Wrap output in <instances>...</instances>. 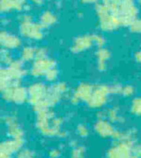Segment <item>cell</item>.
<instances>
[{
    "mask_svg": "<svg viewBox=\"0 0 141 158\" xmlns=\"http://www.w3.org/2000/svg\"><path fill=\"white\" fill-rule=\"evenodd\" d=\"M63 118L56 117L51 109L36 113L35 126L38 132L44 137H58L62 131Z\"/></svg>",
    "mask_w": 141,
    "mask_h": 158,
    "instance_id": "obj_1",
    "label": "cell"
},
{
    "mask_svg": "<svg viewBox=\"0 0 141 158\" xmlns=\"http://www.w3.org/2000/svg\"><path fill=\"white\" fill-rule=\"evenodd\" d=\"M109 10L118 17L122 26L129 27L136 18L137 9L134 0H102Z\"/></svg>",
    "mask_w": 141,
    "mask_h": 158,
    "instance_id": "obj_2",
    "label": "cell"
},
{
    "mask_svg": "<svg viewBox=\"0 0 141 158\" xmlns=\"http://www.w3.org/2000/svg\"><path fill=\"white\" fill-rule=\"evenodd\" d=\"M68 91V86L64 82H56L54 83L51 87L48 88V92L44 101L38 103L33 107V110L35 113L44 111L47 109H51L53 106L57 105L61 98L67 94Z\"/></svg>",
    "mask_w": 141,
    "mask_h": 158,
    "instance_id": "obj_3",
    "label": "cell"
},
{
    "mask_svg": "<svg viewBox=\"0 0 141 158\" xmlns=\"http://www.w3.org/2000/svg\"><path fill=\"white\" fill-rule=\"evenodd\" d=\"M95 10L99 17V27L103 31H113L122 26L118 17L113 14L105 3H98Z\"/></svg>",
    "mask_w": 141,
    "mask_h": 158,
    "instance_id": "obj_4",
    "label": "cell"
},
{
    "mask_svg": "<svg viewBox=\"0 0 141 158\" xmlns=\"http://www.w3.org/2000/svg\"><path fill=\"white\" fill-rule=\"evenodd\" d=\"M43 27L41 24H36L32 22V18L29 15H23L20 18L19 32L23 37L33 40V41H41L44 37Z\"/></svg>",
    "mask_w": 141,
    "mask_h": 158,
    "instance_id": "obj_5",
    "label": "cell"
},
{
    "mask_svg": "<svg viewBox=\"0 0 141 158\" xmlns=\"http://www.w3.org/2000/svg\"><path fill=\"white\" fill-rule=\"evenodd\" d=\"M110 94V89L107 85H93L92 94L87 105L91 109H102L106 105Z\"/></svg>",
    "mask_w": 141,
    "mask_h": 158,
    "instance_id": "obj_6",
    "label": "cell"
},
{
    "mask_svg": "<svg viewBox=\"0 0 141 158\" xmlns=\"http://www.w3.org/2000/svg\"><path fill=\"white\" fill-rule=\"evenodd\" d=\"M1 92H2L3 100L7 103H12L15 105H23L28 102L27 89H26L25 87L21 85L9 87L1 90Z\"/></svg>",
    "mask_w": 141,
    "mask_h": 158,
    "instance_id": "obj_7",
    "label": "cell"
},
{
    "mask_svg": "<svg viewBox=\"0 0 141 158\" xmlns=\"http://www.w3.org/2000/svg\"><path fill=\"white\" fill-rule=\"evenodd\" d=\"M2 122L6 126V133L9 138L24 139L25 131L20 125L18 118L14 114H8L2 118Z\"/></svg>",
    "mask_w": 141,
    "mask_h": 158,
    "instance_id": "obj_8",
    "label": "cell"
},
{
    "mask_svg": "<svg viewBox=\"0 0 141 158\" xmlns=\"http://www.w3.org/2000/svg\"><path fill=\"white\" fill-rule=\"evenodd\" d=\"M55 67H56V61L53 58H50L48 56L42 57V58H35V60H33V64L30 68L29 73L31 76L35 78H39L44 76L49 70Z\"/></svg>",
    "mask_w": 141,
    "mask_h": 158,
    "instance_id": "obj_9",
    "label": "cell"
},
{
    "mask_svg": "<svg viewBox=\"0 0 141 158\" xmlns=\"http://www.w3.org/2000/svg\"><path fill=\"white\" fill-rule=\"evenodd\" d=\"M28 92V103L34 106L38 103L44 101L47 92H48V87L43 83V82H34L29 85L27 88Z\"/></svg>",
    "mask_w": 141,
    "mask_h": 158,
    "instance_id": "obj_10",
    "label": "cell"
},
{
    "mask_svg": "<svg viewBox=\"0 0 141 158\" xmlns=\"http://www.w3.org/2000/svg\"><path fill=\"white\" fill-rule=\"evenodd\" d=\"M7 72L13 86L21 85V80L26 75L27 72L24 68V61L22 59H13L7 67Z\"/></svg>",
    "mask_w": 141,
    "mask_h": 158,
    "instance_id": "obj_11",
    "label": "cell"
},
{
    "mask_svg": "<svg viewBox=\"0 0 141 158\" xmlns=\"http://www.w3.org/2000/svg\"><path fill=\"white\" fill-rule=\"evenodd\" d=\"M132 145L123 141H114L106 151V158H131Z\"/></svg>",
    "mask_w": 141,
    "mask_h": 158,
    "instance_id": "obj_12",
    "label": "cell"
},
{
    "mask_svg": "<svg viewBox=\"0 0 141 158\" xmlns=\"http://www.w3.org/2000/svg\"><path fill=\"white\" fill-rule=\"evenodd\" d=\"M93 130L100 137L106 139V138L113 137L116 128L107 118H97V121L93 125Z\"/></svg>",
    "mask_w": 141,
    "mask_h": 158,
    "instance_id": "obj_13",
    "label": "cell"
},
{
    "mask_svg": "<svg viewBox=\"0 0 141 158\" xmlns=\"http://www.w3.org/2000/svg\"><path fill=\"white\" fill-rule=\"evenodd\" d=\"M112 139L114 141H123L133 146L137 142V130L135 128H129L123 131L116 129Z\"/></svg>",
    "mask_w": 141,
    "mask_h": 158,
    "instance_id": "obj_14",
    "label": "cell"
},
{
    "mask_svg": "<svg viewBox=\"0 0 141 158\" xmlns=\"http://www.w3.org/2000/svg\"><path fill=\"white\" fill-rule=\"evenodd\" d=\"M92 35H83L74 39V41L72 44L71 51L74 54H78L89 50L93 45Z\"/></svg>",
    "mask_w": 141,
    "mask_h": 158,
    "instance_id": "obj_15",
    "label": "cell"
},
{
    "mask_svg": "<svg viewBox=\"0 0 141 158\" xmlns=\"http://www.w3.org/2000/svg\"><path fill=\"white\" fill-rule=\"evenodd\" d=\"M0 44L3 49L7 50H13L21 46L22 42L21 39L16 35L10 34L7 31H1L0 34Z\"/></svg>",
    "mask_w": 141,
    "mask_h": 158,
    "instance_id": "obj_16",
    "label": "cell"
},
{
    "mask_svg": "<svg viewBox=\"0 0 141 158\" xmlns=\"http://www.w3.org/2000/svg\"><path fill=\"white\" fill-rule=\"evenodd\" d=\"M25 139H13L8 138L0 144V152H5L9 154H16L22 148H24Z\"/></svg>",
    "mask_w": 141,
    "mask_h": 158,
    "instance_id": "obj_17",
    "label": "cell"
},
{
    "mask_svg": "<svg viewBox=\"0 0 141 158\" xmlns=\"http://www.w3.org/2000/svg\"><path fill=\"white\" fill-rule=\"evenodd\" d=\"M93 85L89 83H80L73 90V94L79 102H85L86 104L89 100V98L92 94Z\"/></svg>",
    "mask_w": 141,
    "mask_h": 158,
    "instance_id": "obj_18",
    "label": "cell"
},
{
    "mask_svg": "<svg viewBox=\"0 0 141 158\" xmlns=\"http://www.w3.org/2000/svg\"><path fill=\"white\" fill-rule=\"evenodd\" d=\"M97 58V68L100 72H105L106 70V61L110 58L111 53L105 47L98 48L95 53Z\"/></svg>",
    "mask_w": 141,
    "mask_h": 158,
    "instance_id": "obj_19",
    "label": "cell"
},
{
    "mask_svg": "<svg viewBox=\"0 0 141 158\" xmlns=\"http://www.w3.org/2000/svg\"><path fill=\"white\" fill-rule=\"evenodd\" d=\"M26 7V3L20 0H1L0 10L1 12H9L11 10H22Z\"/></svg>",
    "mask_w": 141,
    "mask_h": 158,
    "instance_id": "obj_20",
    "label": "cell"
},
{
    "mask_svg": "<svg viewBox=\"0 0 141 158\" xmlns=\"http://www.w3.org/2000/svg\"><path fill=\"white\" fill-rule=\"evenodd\" d=\"M106 118L112 123H124L125 122L124 117L119 115L118 108L117 106H113V107L106 109Z\"/></svg>",
    "mask_w": 141,
    "mask_h": 158,
    "instance_id": "obj_21",
    "label": "cell"
},
{
    "mask_svg": "<svg viewBox=\"0 0 141 158\" xmlns=\"http://www.w3.org/2000/svg\"><path fill=\"white\" fill-rule=\"evenodd\" d=\"M56 22V17L51 11H44L39 17V24L44 28L49 27Z\"/></svg>",
    "mask_w": 141,
    "mask_h": 158,
    "instance_id": "obj_22",
    "label": "cell"
},
{
    "mask_svg": "<svg viewBox=\"0 0 141 158\" xmlns=\"http://www.w3.org/2000/svg\"><path fill=\"white\" fill-rule=\"evenodd\" d=\"M36 57V48L32 46H25L21 51V59L24 62H30L35 60Z\"/></svg>",
    "mask_w": 141,
    "mask_h": 158,
    "instance_id": "obj_23",
    "label": "cell"
},
{
    "mask_svg": "<svg viewBox=\"0 0 141 158\" xmlns=\"http://www.w3.org/2000/svg\"><path fill=\"white\" fill-rule=\"evenodd\" d=\"M86 152H87V149L85 146L77 144L76 146L72 148L70 158H85Z\"/></svg>",
    "mask_w": 141,
    "mask_h": 158,
    "instance_id": "obj_24",
    "label": "cell"
},
{
    "mask_svg": "<svg viewBox=\"0 0 141 158\" xmlns=\"http://www.w3.org/2000/svg\"><path fill=\"white\" fill-rule=\"evenodd\" d=\"M130 112L136 116L141 117V97L135 98L130 106Z\"/></svg>",
    "mask_w": 141,
    "mask_h": 158,
    "instance_id": "obj_25",
    "label": "cell"
},
{
    "mask_svg": "<svg viewBox=\"0 0 141 158\" xmlns=\"http://www.w3.org/2000/svg\"><path fill=\"white\" fill-rule=\"evenodd\" d=\"M75 133L76 135L79 136V137H81V138H86L89 136V127L84 124V123H80L76 126L75 128Z\"/></svg>",
    "mask_w": 141,
    "mask_h": 158,
    "instance_id": "obj_26",
    "label": "cell"
},
{
    "mask_svg": "<svg viewBox=\"0 0 141 158\" xmlns=\"http://www.w3.org/2000/svg\"><path fill=\"white\" fill-rule=\"evenodd\" d=\"M0 59H1V63H3L4 65L8 66L9 64L11 63V61L13 60V58L10 53V50L7 49H2L1 53H0Z\"/></svg>",
    "mask_w": 141,
    "mask_h": 158,
    "instance_id": "obj_27",
    "label": "cell"
},
{
    "mask_svg": "<svg viewBox=\"0 0 141 158\" xmlns=\"http://www.w3.org/2000/svg\"><path fill=\"white\" fill-rule=\"evenodd\" d=\"M33 157H35L34 152L27 148H22L15 154V158H33Z\"/></svg>",
    "mask_w": 141,
    "mask_h": 158,
    "instance_id": "obj_28",
    "label": "cell"
},
{
    "mask_svg": "<svg viewBox=\"0 0 141 158\" xmlns=\"http://www.w3.org/2000/svg\"><path fill=\"white\" fill-rule=\"evenodd\" d=\"M57 77H58V71L56 69V67L49 70L44 75V78L47 82H56Z\"/></svg>",
    "mask_w": 141,
    "mask_h": 158,
    "instance_id": "obj_29",
    "label": "cell"
},
{
    "mask_svg": "<svg viewBox=\"0 0 141 158\" xmlns=\"http://www.w3.org/2000/svg\"><path fill=\"white\" fill-rule=\"evenodd\" d=\"M130 31L135 34H141V19L135 18L129 26Z\"/></svg>",
    "mask_w": 141,
    "mask_h": 158,
    "instance_id": "obj_30",
    "label": "cell"
},
{
    "mask_svg": "<svg viewBox=\"0 0 141 158\" xmlns=\"http://www.w3.org/2000/svg\"><path fill=\"white\" fill-rule=\"evenodd\" d=\"M92 40H93L94 45H96L98 48L104 47V45L106 44V40H105V38L102 35L94 34V35H92Z\"/></svg>",
    "mask_w": 141,
    "mask_h": 158,
    "instance_id": "obj_31",
    "label": "cell"
},
{
    "mask_svg": "<svg viewBox=\"0 0 141 158\" xmlns=\"http://www.w3.org/2000/svg\"><path fill=\"white\" fill-rule=\"evenodd\" d=\"M135 89L132 85H125V86H122V93L120 94L124 97H132L135 94Z\"/></svg>",
    "mask_w": 141,
    "mask_h": 158,
    "instance_id": "obj_32",
    "label": "cell"
},
{
    "mask_svg": "<svg viewBox=\"0 0 141 158\" xmlns=\"http://www.w3.org/2000/svg\"><path fill=\"white\" fill-rule=\"evenodd\" d=\"M131 158H141V143L135 142L132 146Z\"/></svg>",
    "mask_w": 141,
    "mask_h": 158,
    "instance_id": "obj_33",
    "label": "cell"
},
{
    "mask_svg": "<svg viewBox=\"0 0 141 158\" xmlns=\"http://www.w3.org/2000/svg\"><path fill=\"white\" fill-rule=\"evenodd\" d=\"M49 158H59L61 156V150L58 148H53L48 152Z\"/></svg>",
    "mask_w": 141,
    "mask_h": 158,
    "instance_id": "obj_34",
    "label": "cell"
},
{
    "mask_svg": "<svg viewBox=\"0 0 141 158\" xmlns=\"http://www.w3.org/2000/svg\"><path fill=\"white\" fill-rule=\"evenodd\" d=\"M110 89V93L111 94H120L122 93V85H119L118 83L116 84H113L109 87Z\"/></svg>",
    "mask_w": 141,
    "mask_h": 158,
    "instance_id": "obj_35",
    "label": "cell"
},
{
    "mask_svg": "<svg viewBox=\"0 0 141 158\" xmlns=\"http://www.w3.org/2000/svg\"><path fill=\"white\" fill-rule=\"evenodd\" d=\"M47 56V50L44 47H38L36 48V57L35 58H42Z\"/></svg>",
    "mask_w": 141,
    "mask_h": 158,
    "instance_id": "obj_36",
    "label": "cell"
},
{
    "mask_svg": "<svg viewBox=\"0 0 141 158\" xmlns=\"http://www.w3.org/2000/svg\"><path fill=\"white\" fill-rule=\"evenodd\" d=\"M135 60H136L138 63H140V64H141V50L135 53Z\"/></svg>",
    "mask_w": 141,
    "mask_h": 158,
    "instance_id": "obj_37",
    "label": "cell"
},
{
    "mask_svg": "<svg viewBox=\"0 0 141 158\" xmlns=\"http://www.w3.org/2000/svg\"><path fill=\"white\" fill-rule=\"evenodd\" d=\"M0 158H15L12 154L5 153V152H0Z\"/></svg>",
    "mask_w": 141,
    "mask_h": 158,
    "instance_id": "obj_38",
    "label": "cell"
},
{
    "mask_svg": "<svg viewBox=\"0 0 141 158\" xmlns=\"http://www.w3.org/2000/svg\"><path fill=\"white\" fill-rule=\"evenodd\" d=\"M58 137H60V138H65V137H67V132L64 131V130H62L61 132H60Z\"/></svg>",
    "mask_w": 141,
    "mask_h": 158,
    "instance_id": "obj_39",
    "label": "cell"
},
{
    "mask_svg": "<svg viewBox=\"0 0 141 158\" xmlns=\"http://www.w3.org/2000/svg\"><path fill=\"white\" fill-rule=\"evenodd\" d=\"M31 1L34 3V4H36V5H41L44 0H31Z\"/></svg>",
    "mask_w": 141,
    "mask_h": 158,
    "instance_id": "obj_40",
    "label": "cell"
},
{
    "mask_svg": "<svg viewBox=\"0 0 141 158\" xmlns=\"http://www.w3.org/2000/svg\"><path fill=\"white\" fill-rule=\"evenodd\" d=\"M94 1H96V0H81V2H83V3H86V4L92 3V2H94Z\"/></svg>",
    "mask_w": 141,
    "mask_h": 158,
    "instance_id": "obj_41",
    "label": "cell"
},
{
    "mask_svg": "<svg viewBox=\"0 0 141 158\" xmlns=\"http://www.w3.org/2000/svg\"><path fill=\"white\" fill-rule=\"evenodd\" d=\"M139 4L141 5V0H139Z\"/></svg>",
    "mask_w": 141,
    "mask_h": 158,
    "instance_id": "obj_42",
    "label": "cell"
},
{
    "mask_svg": "<svg viewBox=\"0 0 141 158\" xmlns=\"http://www.w3.org/2000/svg\"><path fill=\"white\" fill-rule=\"evenodd\" d=\"M33 158H35V157H33Z\"/></svg>",
    "mask_w": 141,
    "mask_h": 158,
    "instance_id": "obj_43",
    "label": "cell"
}]
</instances>
